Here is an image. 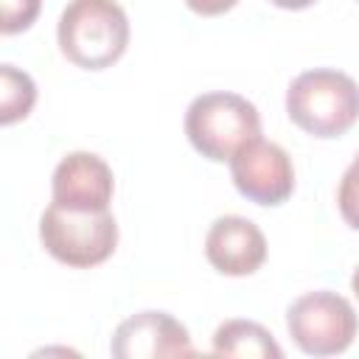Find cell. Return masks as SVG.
<instances>
[{"label": "cell", "mask_w": 359, "mask_h": 359, "mask_svg": "<svg viewBox=\"0 0 359 359\" xmlns=\"http://www.w3.org/2000/svg\"><path fill=\"white\" fill-rule=\"evenodd\" d=\"M351 289H353V294L359 297V266H356L353 275H351Z\"/></svg>", "instance_id": "16"}, {"label": "cell", "mask_w": 359, "mask_h": 359, "mask_svg": "<svg viewBox=\"0 0 359 359\" xmlns=\"http://www.w3.org/2000/svg\"><path fill=\"white\" fill-rule=\"evenodd\" d=\"M272 6H278V8H286V11H300V8H309V6H314L317 0H269Z\"/></svg>", "instance_id": "15"}, {"label": "cell", "mask_w": 359, "mask_h": 359, "mask_svg": "<svg viewBox=\"0 0 359 359\" xmlns=\"http://www.w3.org/2000/svg\"><path fill=\"white\" fill-rule=\"evenodd\" d=\"M185 135L202 157L224 163L244 143L261 137V115L238 93H202L185 109Z\"/></svg>", "instance_id": "3"}, {"label": "cell", "mask_w": 359, "mask_h": 359, "mask_svg": "<svg viewBox=\"0 0 359 359\" xmlns=\"http://www.w3.org/2000/svg\"><path fill=\"white\" fill-rule=\"evenodd\" d=\"M337 208L345 219L348 227L359 230V151L353 157V163L345 168L339 188H337Z\"/></svg>", "instance_id": "12"}, {"label": "cell", "mask_w": 359, "mask_h": 359, "mask_svg": "<svg viewBox=\"0 0 359 359\" xmlns=\"http://www.w3.org/2000/svg\"><path fill=\"white\" fill-rule=\"evenodd\" d=\"M56 39L76 67L104 70L129 45V17L115 0H70L59 17Z\"/></svg>", "instance_id": "2"}, {"label": "cell", "mask_w": 359, "mask_h": 359, "mask_svg": "<svg viewBox=\"0 0 359 359\" xmlns=\"http://www.w3.org/2000/svg\"><path fill=\"white\" fill-rule=\"evenodd\" d=\"M50 194L56 205L70 210H109L115 177L104 157L93 151H70L53 168Z\"/></svg>", "instance_id": "8"}, {"label": "cell", "mask_w": 359, "mask_h": 359, "mask_svg": "<svg viewBox=\"0 0 359 359\" xmlns=\"http://www.w3.org/2000/svg\"><path fill=\"white\" fill-rule=\"evenodd\" d=\"M115 359H157V356H188L194 342L188 328L165 311H137L126 317L109 342Z\"/></svg>", "instance_id": "7"}, {"label": "cell", "mask_w": 359, "mask_h": 359, "mask_svg": "<svg viewBox=\"0 0 359 359\" xmlns=\"http://www.w3.org/2000/svg\"><path fill=\"white\" fill-rule=\"evenodd\" d=\"M34 104H36L34 79L14 65H0V123L8 126L25 118L34 109Z\"/></svg>", "instance_id": "11"}, {"label": "cell", "mask_w": 359, "mask_h": 359, "mask_svg": "<svg viewBox=\"0 0 359 359\" xmlns=\"http://www.w3.org/2000/svg\"><path fill=\"white\" fill-rule=\"evenodd\" d=\"M213 353L219 356H247V359H280L283 348L275 337L255 320H224L213 331Z\"/></svg>", "instance_id": "10"}, {"label": "cell", "mask_w": 359, "mask_h": 359, "mask_svg": "<svg viewBox=\"0 0 359 359\" xmlns=\"http://www.w3.org/2000/svg\"><path fill=\"white\" fill-rule=\"evenodd\" d=\"M42 8V0H3V34H20L28 31Z\"/></svg>", "instance_id": "13"}, {"label": "cell", "mask_w": 359, "mask_h": 359, "mask_svg": "<svg viewBox=\"0 0 359 359\" xmlns=\"http://www.w3.org/2000/svg\"><path fill=\"white\" fill-rule=\"evenodd\" d=\"M286 115L311 137H339L359 121V84L334 67L306 70L286 90Z\"/></svg>", "instance_id": "1"}, {"label": "cell", "mask_w": 359, "mask_h": 359, "mask_svg": "<svg viewBox=\"0 0 359 359\" xmlns=\"http://www.w3.org/2000/svg\"><path fill=\"white\" fill-rule=\"evenodd\" d=\"M39 241L62 264L90 269L118 247V222L109 210H70L56 202L39 216Z\"/></svg>", "instance_id": "4"}, {"label": "cell", "mask_w": 359, "mask_h": 359, "mask_svg": "<svg viewBox=\"0 0 359 359\" xmlns=\"http://www.w3.org/2000/svg\"><path fill=\"white\" fill-rule=\"evenodd\" d=\"M286 328L294 345L309 356H337L351 348L359 331V317L348 297L317 289L300 294L286 309Z\"/></svg>", "instance_id": "5"}, {"label": "cell", "mask_w": 359, "mask_h": 359, "mask_svg": "<svg viewBox=\"0 0 359 359\" xmlns=\"http://www.w3.org/2000/svg\"><path fill=\"white\" fill-rule=\"evenodd\" d=\"M230 177L241 196L255 205H283L294 191V165L283 146L255 137L230 157Z\"/></svg>", "instance_id": "6"}, {"label": "cell", "mask_w": 359, "mask_h": 359, "mask_svg": "<svg viewBox=\"0 0 359 359\" xmlns=\"http://www.w3.org/2000/svg\"><path fill=\"white\" fill-rule=\"evenodd\" d=\"M205 258L210 266L230 278H244L266 261V238L247 216H219L205 236Z\"/></svg>", "instance_id": "9"}, {"label": "cell", "mask_w": 359, "mask_h": 359, "mask_svg": "<svg viewBox=\"0 0 359 359\" xmlns=\"http://www.w3.org/2000/svg\"><path fill=\"white\" fill-rule=\"evenodd\" d=\"M238 0H185V6L194 11V14H202V17H216V14H224L236 6Z\"/></svg>", "instance_id": "14"}]
</instances>
